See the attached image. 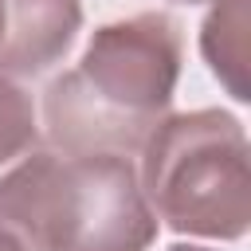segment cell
<instances>
[{"mask_svg":"<svg viewBox=\"0 0 251 251\" xmlns=\"http://www.w3.org/2000/svg\"><path fill=\"white\" fill-rule=\"evenodd\" d=\"M169 251H208V247H188V243H176V247H169Z\"/></svg>","mask_w":251,"mask_h":251,"instance_id":"9c48e42d","label":"cell"},{"mask_svg":"<svg viewBox=\"0 0 251 251\" xmlns=\"http://www.w3.org/2000/svg\"><path fill=\"white\" fill-rule=\"evenodd\" d=\"M200 51L212 75L235 102H247V0H220L200 31Z\"/></svg>","mask_w":251,"mask_h":251,"instance_id":"5b68a950","label":"cell"},{"mask_svg":"<svg viewBox=\"0 0 251 251\" xmlns=\"http://www.w3.org/2000/svg\"><path fill=\"white\" fill-rule=\"evenodd\" d=\"M35 145V106L31 94L16 82L0 75V165L31 153Z\"/></svg>","mask_w":251,"mask_h":251,"instance_id":"8992f818","label":"cell"},{"mask_svg":"<svg viewBox=\"0 0 251 251\" xmlns=\"http://www.w3.org/2000/svg\"><path fill=\"white\" fill-rule=\"evenodd\" d=\"M141 192L173 231L239 239L251 224L247 133L227 110L161 118L141 145Z\"/></svg>","mask_w":251,"mask_h":251,"instance_id":"3957f363","label":"cell"},{"mask_svg":"<svg viewBox=\"0 0 251 251\" xmlns=\"http://www.w3.org/2000/svg\"><path fill=\"white\" fill-rule=\"evenodd\" d=\"M0 251H27V247H24L20 239H12L8 231H0Z\"/></svg>","mask_w":251,"mask_h":251,"instance_id":"52a82bcc","label":"cell"},{"mask_svg":"<svg viewBox=\"0 0 251 251\" xmlns=\"http://www.w3.org/2000/svg\"><path fill=\"white\" fill-rule=\"evenodd\" d=\"M4 35H8V8L0 0V51H4Z\"/></svg>","mask_w":251,"mask_h":251,"instance_id":"ba28073f","label":"cell"},{"mask_svg":"<svg viewBox=\"0 0 251 251\" xmlns=\"http://www.w3.org/2000/svg\"><path fill=\"white\" fill-rule=\"evenodd\" d=\"M0 231L27 251H149L157 216L118 153H27L0 176Z\"/></svg>","mask_w":251,"mask_h":251,"instance_id":"7a4b0ae2","label":"cell"},{"mask_svg":"<svg viewBox=\"0 0 251 251\" xmlns=\"http://www.w3.org/2000/svg\"><path fill=\"white\" fill-rule=\"evenodd\" d=\"M8 35L0 51L4 78H35L51 71L82 27L78 0H4Z\"/></svg>","mask_w":251,"mask_h":251,"instance_id":"277c9868","label":"cell"},{"mask_svg":"<svg viewBox=\"0 0 251 251\" xmlns=\"http://www.w3.org/2000/svg\"><path fill=\"white\" fill-rule=\"evenodd\" d=\"M176 4H200V0H176Z\"/></svg>","mask_w":251,"mask_h":251,"instance_id":"30bf717a","label":"cell"},{"mask_svg":"<svg viewBox=\"0 0 251 251\" xmlns=\"http://www.w3.org/2000/svg\"><path fill=\"white\" fill-rule=\"evenodd\" d=\"M180 78V27L141 12L94 31L82 63L47 86V133L63 153L129 157L165 118Z\"/></svg>","mask_w":251,"mask_h":251,"instance_id":"6da1fadb","label":"cell"}]
</instances>
